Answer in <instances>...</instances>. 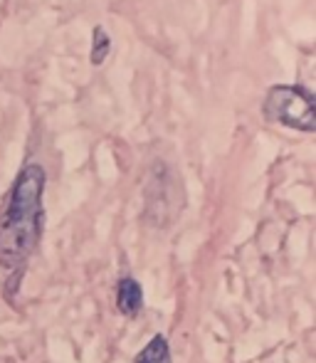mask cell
Masks as SVG:
<instances>
[{"label": "cell", "instance_id": "6da1fadb", "mask_svg": "<svg viewBox=\"0 0 316 363\" xmlns=\"http://www.w3.org/2000/svg\"><path fill=\"white\" fill-rule=\"evenodd\" d=\"M45 168L25 163L10 191L8 206L0 218V269L15 274L25 267L43 238V198Z\"/></svg>", "mask_w": 316, "mask_h": 363}, {"label": "cell", "instance_id": "3957f363", "mask_svg": "<svg viewBox=\"0 0 316 363\" xmlns=\"http://www.w3.org/2000/svg\"><path fill=\"white\" fill-rule=\"evenodd\" d=\"M116 309L129 319L144 309V289L134 277H121L116 284Z\"/></svg>", "mask_w": 316, "mask_h": 363}, {"label": "cell", "instance_id": "5b68a950", "mask_svg": "<svg viewBox=\"0 0 316 363\" xmlns=\"http://www.w3.org/2000/svg\"><path fill=\"white\" fill-rule=\"evenodd\" d=\"M109 48H111V40L106 35L104 28L96 25L94 33H91V65H101L109 55Z\"/></svg>", "mask_w": 316, "mask_h": 363}, {"label": "cell", "instance_id": "7a4b0ae2", "mask_svg": "<svg viewBox=\"0 0 316 363\" xmlns=\"http://www.w3.org/2000/svg\"><path fill=\"white\" fill-rule=\"evenodd\" d=\"M262 111L269 121L287 126V129L312 134L316 131V104L314 94L297 84H274L267 89Z\"/></svg>", "mask_w": 316, "mask_h": 363}, {"label": "cell", "instance_id": "277c9868", "mask_svg": "<svg viewBox=\"0 0 316 363\" xmlns=\"http://www.w3.org/2000/svg\"><path fill=\"white\" fill-rule=\"evenodd\" d=\"M136 363H171V349L161 334H156L144 349L136 354Z\"/></svg>", "mask_w": 316, "mask_h": 363}]
</instances>
